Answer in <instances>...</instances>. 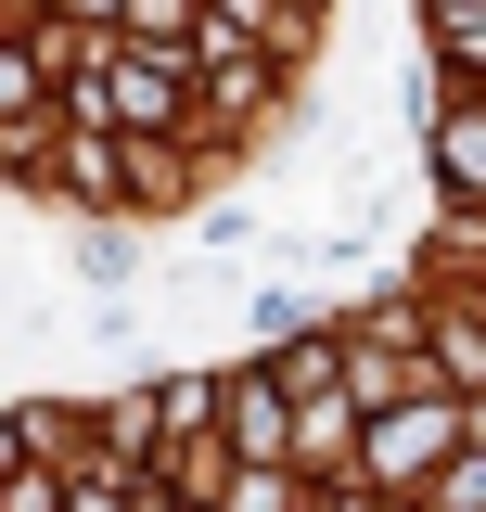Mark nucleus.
<instances>
[{
    "instance_id": "obj_1",
    "label": "nucleus",
    "mask_w": 486,
    "mask_h": 512,
    "mask_svg": "<svg viewBox=\"0 0 486 512\" xmlns=\"http://www.w3.org/2000/svg\"><path fill=\"white\" fill-rule=\"evenodd\" d=\"M103 116H116L128 141H167V128H192L180 39H116V52H103Z\"/></svg>"
},
{
    "instance_id": "obj_2",
    "label": "nucleus",
    "mask_w": 486,
    "mask_h": 512,
    "mask_svg": "<svg viewBox=\"0 0 486 512\" xmlns=\"http://www.w3.org/2000/svg\"><path fill=\"white\" fill-rule=\"evenodd\" d=\"M474 436V410L461 397H397V410H371L359 436V474L371 487H410V474H448V448Z\"/></svg>"
},
{
    "instance_id": "obj_3",
    "label": "nucleus",
    "mask_w": 486,
    "mask_h": 512,
    "mask_svg": "<svg viewBox=\"0 0 486 512\" xmlns=\"http://www.w3.org/2000/svg\"><path fill=\"white\" fill-rule=\"evenodd\" d=\"M231 448L243 461H295V384L282 372H231Z\"/></svg>"
},
{
    "instance_id": "obj_4",
    "label": "nucleus",
    "mask_w": 486,
    "mask_h": 512,
    "mask_svg": "<svg viewBox=\"0 0 486 512\" xmlns=\"http://www.w3.org/2000/svg\"><path fill=\"white\" fill-rule=\"evenodd\" d=\"M218 512H307V474L295 461H243L231 487H218Z\"/></svg>"
},
{
    "instance_id": "obj_5",
    "label": "nucleus",
    "mask_w": 486,
    "mask_h": 512,
    "mask_svg": "<svg viewBox=\"0 0 486 512\" xmlns=\"http://www.w3.org/2000/svg\"><path fill=\"white\" fill-rule=\"evenodd\" d=\"M423 346H435V372H448V384H486V320H474V308H448Z\"/></svg>"
},
{
    "instance_id": "obj_6",
    "label": "nucleus",
    "mask_w": 486,
    "mask_h": 512,
    "mask_svg": "<svg viewBox=\"0 0 486 512\" xmlns=\"http://www.w3.org/2000/svg\"><path fill=\"white\" fill-rule=\"evenodd\" d=\"M205 0H116V39H192Z\"/></svg>"
},
{
    "instance_id": "obj_7",
    "label": "nucleus",
    "mask_w": 486,
    "mask_h": 512,
    "mask_svg": "<svg viewBox=\"0 0 486 512\" xmlns=\"http://www.w3.org/2000/svg\"><path fill=\"white\" fill-rule=\"evenodd\" d=\"M0 512H77V487H52V474L26 461V474H0Z\"/></svg>"
},
{
    "instance_id": "obj_8",
    "label": "nucleus",
    "mask_w": 486,
    "mask_h": 512,
    "mask_svg": "<svg viewBox=\"0 0 486 512\" xmlns=\"http://www.w3.org/2000/svg\"><path fill=\"white\" fill-rule=\"evenodd\" d=\"M435 512H486V448H474V461L448 448V474H435Z\"/></svg>"
},
{
    "instance_id": "obj_9",
    "label": "nucleus",
    "mask_w": 486,
    "mask_h": 512,
    "mask_svg": "<svg viewBox=\"0 0 486 512\" xmlns=\"http://www.w3.org/2000/svg\"><path fill=\"white\" fill-rule=\"evenodd\" d=\"M435 13H448V26H461V13H486V0H435Z\"/></svg>"
}]
</instances>
